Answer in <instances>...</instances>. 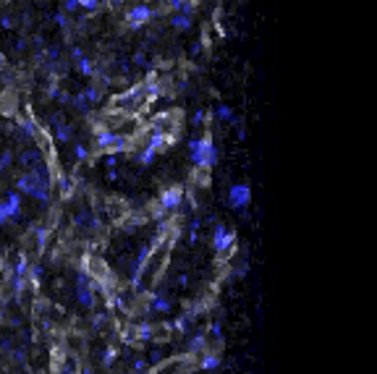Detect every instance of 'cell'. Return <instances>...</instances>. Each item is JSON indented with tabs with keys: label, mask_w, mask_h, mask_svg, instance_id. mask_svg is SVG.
Listing matches in <instances>:
<instances>
[{
	"label": "cell",
	"mask_w": 377,
	"mask_h": 374,
	"mask_svg": "<svg viewBox=\"0 0 377 374\" xmlns=\"http://www.w3.org/2000/svg\"><path fill=\"white\" fill-rule=\"evenodd\" d=\"M189 152H191V165L194 168L213 170V165L218 162V147H215V142H213V136H210V134L189 139Z\"/></svg>",
	"instance_id": "cell-1"
},
{
	"label": "cell",
	"mask_w": 377,
	"mask_h": 374,
	"mask_svg": "<svg viewBox=\"0 0 377 374\" xmlns=\"http://www.w3.org/2000/svg\"><path fill=\"white\" fill-rule=\"evenodd\" d=\"M213 248H215L220 262L231 259L233 248H236V233L228 230V225L220 223V220H215V228H213Z\"/></svg>",
	"instance_id": "cell-2"
},
{
	"label": "cell",
	"mask_w": 377,
	"mask_h": 374,
	"mask_svg": "<svg viewBox=\"0 0 377 374\" xmlns=\"http://www.w3.org/2000/svg\"><path fill=\"white\" fill-rule=\"evenodd\" d=\"M155 16H157V11L152 6H134L131 11H126L123 21H126L129 29H142L144 24H149Z\"/></svg>",
	"instance_id": "cell-3"
},
{
	"label": "cell",
	"mask_w": 377,
	"mask_h": 374,
	"mask_svg": "<svg viewBox=\"0 0 377 374\" xmlns=\"http://www.w3.org/2000/svg\"><path fill=\"white\" fill-rule=\"evenodd\" d=\"M186 199V194H184V186H168L162 194H160V199H157V204H160V210L162 212H168V210H176V207H181V201Z\"/></svg>",
	"instance_id": "cell-4"
},
{
	"label": "cell",
	"mask_w": 377,
	"mask_h": 374,
	"mask_svg": "<svg viewBox=\"0 0 377 374\" xmlns=\"http://www.w3.org/2000/svg\"><path fill=\"white\" fill-rule=\"evenodd\" d=\"M95 283L89 280L87 275H79V280H76V299H79V304L84 306V309H95Z\"/></svg>",
	"instance_id": "cell-5"
},
{
	"label": "cell",
	"mask_w": 377,
	"mask_h": 374,
	"mask_svg": "<svg viewBox=\"0 0 377 374\" xmlns=\"http://www.w3.org/2000/svg\"><path fill=\"white\" fill-rule=\"evenodd\" d=\"M249 199H252V191H249L246 183H236L228 189V204L233 210H244L249 204Z\"/></svg>",
	"instance_id": "cell-6"
},
{
	"label": "cell",
	"mask_w": 377,
	"mask_h": 374,
	"mask_svg": "<svg viewBox=\"0 0 377 374\" xmlns=\"http://www.w3.org/2000/svg\"><path fill=\"white\" fill-rule=\"evenodd\" d=\"M147 311H157V314H168V311H173V301H171L165 293H155L152 299H149V304H147Z\"/></svg>",
	"instance_id": "cell-7"
},
{
	"label": "cell",
	"mask_w": 377,
	"mask_h": 374,
	"mask_svg": "<svg viewBox=\"0 0 377 374\" xmlns=\"http://www.w3.org/2000/svg\"><path fill=\"white\" fill-rule=\"evenodd\" d=\"M3 199H6V204H8V210H11V220L21 223V220H24V210H21V194H16V191H8Z\"/></svg>",
	"instance_id": "cell-8"
},
{
	"label": "cell",
	"mask_w": 377,
	"mask_h": 374,
	"mask_svg": "<svg viewBox=\"0 0 377 374\" xmlns=\"http://www.w3.org/2000/svg\"><path fill=\"white\" fill-rule=\"evenodd\" d=\"M126 212H129V204L120 196H113L110 201H108V215H110V220H126Z\"/></svg>",
	"instance_id": "cell-9"
},
{
	"label": "cell",
	"mask_w": 377,
	"mask_h": 374,
	"mask_svg": "<svg viewBox=\"0 0 377 374\" xmlns=\"http://www.w3.org/2000/svg\"><path fill=\"white\" fill-rule=\"evenodd\" d=\"M53 131H55V142H60V144H68V142H73V129L68 126L66 120H63V123H55V126H53Z\"/></svg>",
	"instance_id": "cell-10"
},
{
	"label": "cell",
	"mask_w": 377,
	"mask_h": 374,
	"mask_svg": "<svg viewBox=\"0 0 377 374\" xmlns=\"http://www.w3.org/2000/svg\"><path fill=\"white\" fill-rule=\"evenodd\" d=\"M207 343H210V335L207 333H199V335H194L191 343H189V353H207Z\"/></svg>",
	"instance_id": "cell-11"
},
{
	"label": "cell",
	"mask_w": 377,
	"mask_h": 374,
	"mask_svg": "<svg viewBox=\"0 0 377 374\" xmlns=\"http://www.w3.org/2000/svg\"><path fill=\"white\" fill-rule=\"evenodd\" d=\"M199 366H202V369H207V371H215V369L220 366V356H218V353H210V351H207V353H204V356L199 358Z\"/></svg>",
	"instance_id": "cell-12"
},
{
	"label": "cell",
	"mask_w": 377,
	"mask_h": 374,
	"mask_svg": "<svg viewBox=\"0 0 377 374\" xmlns=\"http://www.w3.org/2000/svg\"><path fill=\"white\" fill-rule=\"evenodd\" d=\"M26 270H29V262H26V254H19L16 259H13V280H19V277H24V275H26Z\"/></svg>",
	"instance_id": "cell-13"
},
{
	"label": "cell",
	"mask_w": 377,
	"mask_h": 374,
	"mask_svg": "<svg viewBox=\"0 0 377 374\" xmlns=\"http://www.w3.org/2000/svg\"><path fill=\"white\" fill-rule=\"evenodd\" d=\"M171 26L178 29V32H184V29L191 26V16H186V13H176V16L171 19Z\"/></svg>",
	"instance_id": "cell-14"
},
{
	"label": "cell",
	"mask_w": 377,
	"mask_h": 374,
	"mask_svg": "<svg viewBox=\"0 0 377 374\" xmlns=\"http://www.w3.org/2000/svg\"><path fill=\"white\" fill-rule=\"evenodd\" d=\"M76 68L81 71V76H95V73H97V71H95V63H92V60H89L87 55L76 60Z\"/></svg>",
	"instance_id": "cell-15"
},
{
	"label": "cell",
	"mask_w": 377,
	"mask_h": 374,
	"mask_svg": "<svg viewBox=\"0 0 377 374\" xmlns=\"http://www.w3.org/2000/svg\"><path fill=\"white\" fill-rule=\"evenodd\" d=\"M191 178H194V183H197V186H210V170L207 168H194Z\"/></svg>",
	"instance_id": "cell-16"
},
{
	"label": "cell",
	"mask_w": 377,
	"mask_h": 374,
	"mask_svg": "<svg viewBox=\"0 0 377 374\" xmlns=\"http://www.w3.org/2000/svg\"><path fill=\"white\" fill-rule=\"evenodd\" d=\"M137 162H139V165H152V162H155V152L149 149V147H144V149L137 154Z\"/></svg>",
	"instance_id": "cell-17"
},
{
	"label": "cell",
	"mask_w": 377,
	"mask_h": 374,
	"mask_svg": "<svg viewBox=\"0 0 377 374\" xmlns=\"http://www.w3.org/2000/svg\"><path fill=\"white\" fill-rule=\"evenodd\" d=\"M73 157H76L79 162H87V160H89V149H87L81 142H76V144H73Z\"/></svg>",
	"instance_id": "cell-18"
},
{
	"label": "cell",
	"mask_w": 377,
	"mask_h": 374,
	"mask_svg": "<svg viewBox=\"0 0 377 374\" xmlns=\"http://www.w3.org/2000/svg\"><path fill=\"white\" fill-rule=\"evenodd\" d=\"M6 223H11V210L6 204V199L0 196V225H6Z\"/></svg>",
	"instance_id": "cell-19"
},
{
	"label": "cell",
	"mask_w": 377,
	"mask_h": 374,
	"mask_svg": "<svg viewBox=\"0 0 377 374\" xmlns=\"http://www.w3.org/2000/svg\"><path fill=\"white\" fill-rule=\"evenodd\" d=\"M115 356H118V351L110 346L108 351H105V356H102V366H105V369H110V366H113V361H115Z\"/></svg>",
	"instance_id": "cell-20"
},
{
	"label": "cell",
	"mask_w": 377,
	"mask_h": 374,
	"mask_svg": "<svg viewBox=\"0 0 377 374\" xmlns=\"http://www.w3.org/2000/svg\"><path fill=\"white\" fill-rule=\"evenodd\" d=\"M218 118H220V120H228V123H231V120H233V110H231L228 105H220V107H218Z\"/></svg>",
	"instance_id": "cell-21"
},
{
	"label": "cell",
	"mask_w": 377,
	"mask_h": 374,
	"mask_svg": "<svg viewBox=\"0 0 377 374\" xmlns=\"http://www.w3.org/2000/svg\"><path fill=\"white\" fill-rule=\"evenodd\" d=\"M11 162H13V152H3V154H0V176H3V170H6Z\"/></svg>",
	"instance_id": "cell-22"
},
{
	"label": "cell",
	"mask_w": 377,
	"mask_h": 374,
	"mask_svg": "<svg viewBox=\"0 0 377 374\" xmlns=\"http://www.w3.org/2000/svg\"><path fill=\"white\" fill-rule=\"evenodd\" d=\"M134 63H137V66H144V63H147V55H144V50H137V55H134Z\"/></svg>",
	"instance_id": "cell-23"
},
{
	"label": "cell",
	"mask_w": 377,
	"mask_h": 374,
	"mask_svg": "<svg viewBox=\"0 0 377 374\" xmlns=\"http://www.w3.org/2000/svg\"><path fill=\"white\" fill-rule=\"evenodd\" d=\"M55 21H58L60 26H66V24H68V19H66V13H63V11H60V13H55Z\"/></svg>",
	"instance_id": "cell-24"
},
{
	"label": "cell",
	"mask_w": 377,
	"mask_h": 374,
	"mask_svg": "<svg viewBox=\"0 0 377 374\" xmlns=\"http://www.w3.org/2000/svg\"><path fill=\"white\" fill-rule=\"evenodd\" d=\"M189 283V275H178V285H186Z\"/></svg>",
	"instance_id": "cell-25"
},
{
	"label": "cell",
	"mask_w": 377,
	"mask_h": 374,
	"mask_svg": "<svg viewBox=\"0 0 377 374\" xmlns=\"http://www.w3.org/2000/svg\"><path fill=\"white\" fill-rule=\"evenodd\" d=\"M0 71H6V55L0 53Z\"/></svg>",
	"instance_id": "cell-26"
}]
</instances>
